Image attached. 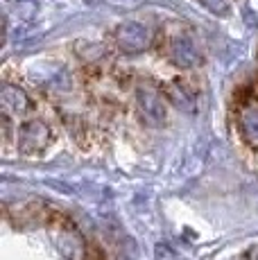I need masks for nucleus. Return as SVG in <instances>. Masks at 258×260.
<instances>
[{
	"mask_svg": "<svg viewBox=\"0 0 258 260\" xmlns=\"http://www.w3.org/2000/svg\"><path fill=\"white\" fill-rule=\"evenodd\" d=\"M52 143V132L43 120H27L18 129V152L23 156H37Z\"/></svg>",
	"mask_w": 258,
	"mask_h": 260,
	"instance_id": "obj_1",
	"label": "nucleus"
},
{
	"mask_svg": "<svg viewBox=\"0 0 258 260\" xmlns=\"http://www.w3.org/2000/svg\"><path fill=\"white\" fill-rule=\"evenodd\" d=\"M136 107L143 122L150 127H161L166 122V102L163 95L150 84H138L136 86Z\"/></svg>",
	"mask_w": 258,
	"mask_h": 260,
	"instance_id": "obj_2",
	"label": "nucleus"
},
{
	"mask_svg": "<svg viewBox=\"0 0 258 260\" xmlns=\"http://www.w3.org/2000/svg\"><path fill=\"white\" fill-rule=\"evenodd\" d=\"M113 41H116V46L122 52L136 54V52H143L145 48H150L152 32L143 23H136V21L120 23L116 27V32H113Z\"/></svg>",
	"mask_w": 258,
	"mask_h": 260,
	"instance_id": "obj_3",
	"label": "nucleus"
},
{
	"mask_svg": "<svg viewBox=\"0 0 258 260\" xmlns=\"http://www.w3.org/2000/svg\"><path fill=\"white\" fill-rule=\"evenodd\" d=\"M166 54L175 66H181V68H192L202 61V54H200V50H197L195 41L188 37L170 39L166 46Z\"/></svg>",
	"mask_w": 258,
	"mask_h": 260,
	"instance_id": "obj_4",
	"label": "nucleus"
},
{
	"mask_svg": "<svg viewBox=\"0 0 258 260\" xmlns=\"http://www.w3.org/2000/svg\"><path fill=\"white\" fill-rule=\"evenodd\" d=\"M238 134L249 147L258 149V100L242 102L238 109Z\"/></svg>",
	"mask_w": 258,
	"mask_h": 260,
	"instance_id": "obj_5",
	"label": "nucleus"
},
{
	"mask_svg": "<svg viewBox=\"0 0 258 260\" xmlns=\"http://www.w3.org/2000/svg\"><path fill=\"white\" fill-rule=\"evenodd\" d=\"M0 104H3V113L5 116H18L25 113L29 109V100L27 95L14 84H5L0 91Z\"/></svg>",
	"mask_w": 258,
	"mask_h": 260,
	"instance_id": "obj_6",
	"label": "nucleus"
},
{
	"mask_svg": "<svg viewBox=\"0 0 258 260\" xmlns=\"http://www.w3.org/2000/svg\"><path fill=\"white\" fill-rule=\"evenodd\" d=\"M166 98L170 100V102H175L179 109H186V111H190L195 104H192V95L186 91V86L179 82H172L166 86Z\"/></svg>",
	"mask_w": 258,
	"mask_h": 260,
	"instance_id": "obj_7",
	"label": "nucleus"
},
{
	"mask_svg": "<svg viewBox=\"0 0 258 260\" xmlns=\"http://www.w3.org/2000/svg\"><path fill=\"white\" fill-rule=\"evenodd\" d=\"M84 3H91V5H95V3H102V0H84Z\"/></svg>",
	"mask_w": 258,
	"mask_h": 260,
	"instance_id": "obj_8",
	"label": "nucleus"
},
{
	"mask_svg": "<svg viewBox=\"0 0 258 260\" xmlns=\"http://www.w3.org/2000/svg\"><path fill=\"white\" fill-rule=\"evenodd\" d=\"M254 260H258V249H256V251H254Z\"/></svg>",
	"mask_w": 258,
	"mask_h": 260,
	"instance_id": "obj_9",
	"label": "nucleus"
}]
</instances>
